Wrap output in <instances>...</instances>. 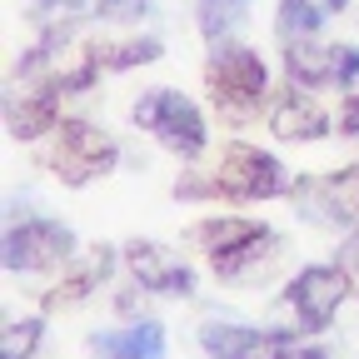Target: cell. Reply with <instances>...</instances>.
I'll return each instance as SVG.
<instances>
[{
  "label": "cell",
  "instance_id": "obj_1",
  "mask_svg": "<svg viewBox=\"0 0 359 359\" xmlns=\"http://www.w3.org/2000/svg\"><path fill=\"white\" fill-rule=\"evenodd\" d=\"M290 190H294V180L275 155H264L259 145H245V140H230L210 175H180L175 200H240V205H250V200H280Z\"/></svg>",
  "mask_w": 359,
  "mask_h": 359
},
{
  "label": "cell",
  "instance_id": "obj_2",
  "mask_svg": "<svg viewBox=\"0 0 359 359\" xmlns=\"http://www.w3.org/2000/svg\"><path fill=\"white\" fill-rule=\"evenodd\" d=\"M190 245L205 250L215 280H224V285H255V280H264L269 269L280 264V255H285V240L269 230V224L245 219V215H215V219L195 224V230H190Z\"/></svg>",
  "mask_w": 359,
  "mask_h": 359
},
{
  "label": "cell",
  "instance_id": "obj_3",
  "mask_svg": "<svg viewBox=\"0 0 359 359\" xmlns=\"http://www.w3.org/2000/svg\"><path fill=\"white\" fill-rule=\"evenodd\" d=\"M205 90L219 110V120H255L264 110V95H269V70L264 60L250 50V45H215V55L205 60Z\"/></svg>",
  "mask_w": 359,
  "mask_h": 359
},
{
  "label": "cell",
  "instance_id": "obj_4",
  "mask_svg": "<svg viewBox=\"0 0 359 359\" xmlns=\"http://www.w3.org/2000/svg\"><path fill=\"white\" fill-rule=\"evenodd\" d=\"M130 120L140 125L150 140H160V150H170V155H185V160L205 155V140H210L205 115L185 90H170V85L145 90V95L130 105Z\"/></svg>",
  "mask_w": 359,
  "mask_h": 359
},
{
  "label": "cell",
  "instance_id": "obj_5",
  "mask_svg": "<svg viewBox=\"0 0 359 359\" xmlns=\"http://www.w3.org/2000/svg\"><path fill=\"white\" fill-rule=\"evenodd\" d=\"M115 160H120L115 135L100 130V125H90V120H60L50 150H45V165L75 190L90 185V180H100V175H110Z\"/></svg>",
  "mask_w": 359,
  "mask_h": 359
},
{
  "label": "cell",
  "instance_id": "obj_6",
  "mask_svg": "<svg viewBox=\"0 0 359 359\" xmlns=\"http://www.w3.org/2000/svg\"><path fill=\"white\" fill-rule=\"evenodd\" d=\"M354 280L344 264H304L299 275L285 285V304L294 314V330L299 334H325L334 325L339 304L349 299Z\"/></svg>",
  "mask_w": 359,
  "mask_h": 359
},
{
  "label": "cell",
  "instance_id": "obj_7",
  "mask_svg": "<svg viewBox=\"0 0 359 359\" xmlns=\"http://www.w3.org/2000/svg\"><path fill=\"white\" fill-rule=\"evenodd\" d=\"M75 255V235L65 230L60 219H45V215H15L6 224V269L11 275H45V269H60Z\"/></svg>",
  "mask_w": 359,
  "mask_h": 359
},
{
  "label": "cell",
  "instance_id": "obj_8",
  "mask_svg": "<svg viewBox=\"0 0 359 359\" xmlns=\"http://www.w3.org/2000/svg\"><path fill=\"white\" fill-rule=\"evenodd\" d=\"M25 75V90L11 85L6 90V130L15 135V140H40V135H55L60 125V95H70L65 90V70H15Z\"/></svg>",
  "mask_w": 359,
  "mask_h": 359
},
{
  "label": "cell",
  "instance_id": "obj_9",
  "mask_svg": "<svg viewBox=\"0 0 359 359\" xmlns=\"http://www.w3.org/2000/svg\"><path fill=\"white\" fill-rule=\"evenodd\" d=\"M290 200L309 224H359V165L294 180Z\"/></svg>",
  "mask_w": 359,
  "mask_h": 359
},
{
  "label": "cell",
  "instance_id": "obj_10",
  "mask_svg": "<svg viewBox=\"0 0 359 359\" xmlns=\"http://www.w3.org/2000/svg\"><path fill=\"white\" fill-rule=\"evenodd\" d=\"M125 269L135 275V285H145L155 294H190L195 290V269L160 240H130L125 245Z\"/></svg>",
  "mask_w": 359,
  "mask_h": 359
},
{
  "label": "cell",
  "instance_id": "obj_11",
  "mask_svg": "<svg viewBox=\"0 0 359 359\" xmlns=\"http://www.w3.org/2000/svg\"><path fill=\"white\" fill-rule=\"evenodd\" d=\"M269 130H275V140H290V145H309L320 140L330 130V115L320 100H309V90L290 85L280 100H269Z\"/></svg>",
  "mask_w": 359,
  "mask_h": 359
},
{
  "label": "cell",
  "instance_id": "obj_12",
  "mask_svg": "<svg viewBox=\"0 0 359 359\" xmlns=\"http://www.w3.org/2000/svg\"><path fill=\"white\" fill-rule=\"evenodd\" d=\"M285 330H255V325H235V320H210L200 330V349L210 359H269V349L280 344Z\"/></svg>",
  "mask_w": 359,
  "mask_h": 359
},
{
  "label": "cell",
  "instance_id": "obj_13",
  "mask_svg": "<svg viewBox=\"0 0 359 359\" xmlns=\"http://www.w3.org/2000/svg\"><path fill=\"white\" fill-rule=\"evenodd\" d=\"M110 269H115V250L110 245H90L80 259H70L65 264V280L45 294V309H65V304H80V299H90L105 280H110Z\"/></svg>",
  "mask_w": 359,
  "mask_h": 359
},
{
  "label": "cell",
  "instance_id": "obj_14",
  "mask_svg": "<svg viewBox=\"0 0 359 359\" xmlns=\"http://www.w3.org/2000/svg\"><path fill=\"white\" fill-rule=\"evenodd\" d=\"M85 349L95 359H170L160 320H140V325H125V330H100V334H90Z\"/></svg>",
  "mask_w": 359,
  "mask_h": 359
},
{
  "label": "cell",
  "instance_id": "obj_15",
  "mask_svg": "<svg viewBox=\"0 0 359 359\" xmlns=\"http://www.w3.org/2000/svg\"><path fill=\"white\" fill-rule=\"evenodd\" d=\"M285 70H290V85H299V90L339 85V45L294 40V45H285Z\"/></svg>",
  "mask_w": 359,
  "mask_h": 359
},
{
  "label": "cell",
  "instance_id": "obj_16",
  "mask_svg": "<svg viewBox=\"0 0 359 359\" xmlns=\"http://www.w3.org/2000/svg\"><path fill=\"white\" fill-rule=\"evenodd\" d=\"M90 50H95L100 70H135V65L160 60L165 45H160L155 35H135V40H105V45H90Z\"/></svg>",
  "mask_w": 359,
  "mask_h": 359
},
{
  "label": "cell",
  "instance_id": "obj_17",
  "mask_svg": "<svg viewBox=\"0 0 359 359\" xmlns=\"http://www.w3.org/2000/svg\"><path fill=\"white\" fill-rule=\"evenodd\" d=\"M320 25H325V11L314 0H280V15H275V30L285 45L294 40H320Z\"/></svg>",
  "mask_w": 359,
  "mask_h": 359
},
{
  "label": "cell",
  "instance_id": "obj_18",
  "mask_svg": "<svg viewBox=\"0 0 359 359\" xmlns=\"http://www.w3.org/2000/svg\"><path fill=\"white\" fill-rule=\"evenodd\" d=\"M250 6H255V0H200V11H195L200 35L219 45L230 30H240V20L250 15Z\"/></svg>",
  "mask_w": 359,
  "mask_h": 359
},
{
  "label": "cell",
  "instance_id": "obj_19",
  "mask_svg": "<svg viewBox=\"0 0 359 359\" xmlns=\"http://www.w3.org/2000/svg\"><path fill=\"white\" fill-rule=\"evenodd\" d=\"M45 339V320L40 314H30V320H11L6 334H0V359H35Z\"/></svg>",
  "mask_w": 359,
  "mask_h": 359
},
{
  "label": "cell",
  "instance_id": "obj_20",
  "mask_svg": "<svg viewBox=\"0 0 359 359\" xmlns=\"http://www.w3.org/2000/svg\"><path fill=\"white\" fill-rule=\"evenodd\" d=\"M95 11L105 20H135V15L150 11V0H95Z\"/></svg>",
  "mask_w": 359,
  "mask_h": 359
},
{
  "label": "cell",
  "instance_id": "obj_21",
  "mask_svg": "<svg viewBox=\"0 0 359 359\" xmlns=\"http://www.w3.org/2000/svg\"><path fill=\"white\" fill-rule=\"evenodd\" d=\"M339 130L349 135V140H359V95H349V100L339 105Z\"/></svg>",
  "mask_w": 359,
  "mask_h": 359
},
{
  "label": "cell",
  "instance_id": "obj_22",
  "mask_svg": "<svg viewBox=\"0 0 359 359\" xmlns=\"http://www.w3.org/2000/svg\"><path fill=\"white\" fill-rule=\"evenodd\" d=\"M40 6H45V11H55V15H70L80 0H40Z\"/></svg>",
  "mask_w": 359,
  "mask_h": 359
},
{
  "label": "cell",
  "instance_id": "obj_23",
  "mask_svg": "<svg viewBox=\"0 0 359 359\" xmlns=\"http://www.w3.org/2000/svg\"><path fill=\"white\" fill-rule=\"evenodd\" d=\"M344 6H349V0H330V11H344Z\"/></svg>",
  "mask_w": 359,
  "mask_h": 359
}]
</instances>
